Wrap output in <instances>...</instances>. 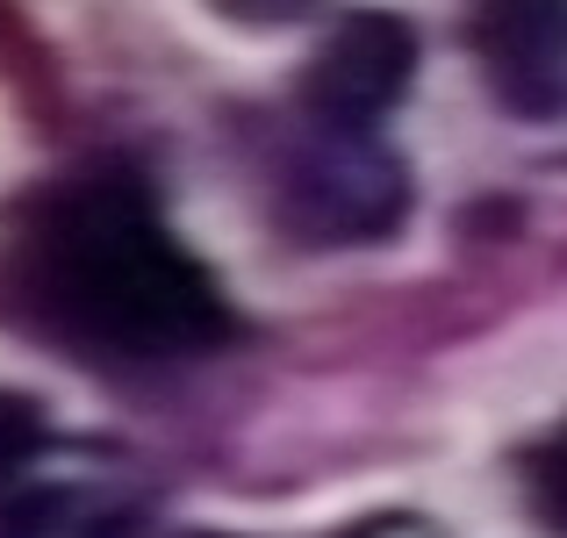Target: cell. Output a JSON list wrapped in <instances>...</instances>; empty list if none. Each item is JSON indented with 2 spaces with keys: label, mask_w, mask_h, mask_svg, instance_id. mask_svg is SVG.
Wrapping results in <instances>:
<instances>
[{
  "label": "cell",
  "mask_w": 567,
  "mask_h": 538,
  "mask_svg": "<svg viewBox=\"0 0 567 538\" xmlns=\"http://www.w3.org/2000/svg\"><path fill=\"white\" fill-rule=\"evenodd\" d=\"M416 86V29L388 8L338 14L309 58L288 80V108L302 123L352 130V137H388V115L410 101Z\"/></svg>",
  "instance_id": "obj_3"
},
{
  "label": "cell",
  "mask_w": 567,
  "mask_h": 538,
  "mask_svg": "<svg viewBox=\"0 0 567 538\" xmlns=\"http://www.w3.org/2000/svg\"><path fill=\"white\" fill-rule=\"evenodd\" d=\"M152 482L101 438H58L14 488H0V538H144Z\"/></svg>",
  "instance_id": "obj_4"
},
{
  "label": "cell",
  "mask_w": 567,
  "mask_h": 538,
  "mask_svg": "<svg viewBox=\"0 0 567 538\" xmlns=\"http://www.w3.org/2000/svg\"><path fill=\"white\" fill-rule=\"evenodd\" d=\"M0 331L101 373H181L245 338L216 266L130 158L58 166L0 201Z\"/></svg>",
  "instance_id": "obj_1"
},
{
  "label": "cell",
  "mask_w": 567,
  "mask_h": 538,
  "mask_svg": "<svg viewBox=\"0 0 567 538\" xmlns=\"http://www.w3.org/2000/svg\"><path fill=\"white\" fill-rule=\"evenodd\" d=\"M266 223L295 251H381L410 230L416 173L388 137H352L280 115L259 144Z\"/></svg>",
  "instance_id": "obj_2"
},
{
  "label": "cell",
  "mask_w": 567,
  "mask_h": 538,
  "mask_svg": "<svg viewBox=\"0 0 567 538\" xmlns=\"http://www.w3.org/2000/svg\"><path fill=\"white\" fill-rule=\"evenodd\" d=\"M166 538H245V531H202L194 525V531H166Z\"/></svg>",
  "instance_id": "obj_9"
},
{
  "label": "cell",
  "mask_w": 567,
  "mask_h": 538,
  "mask_svg": "<svg viewBox=\"0 0 567 538\" xmlns=\"http://www.w3.org/2000/svg\"><path fill=\"white\" fill-rule=\"evenodd\" d=\"M467 58L496 115L525 130H567V8L503 0L467 14Z\"/></svg>",
  "instance_id": "obj_5"
},
{
  "label": "cell",
  "mask_w": 567,
  "mask_h": 538,
  "mask_svg": "<svg viewBox=\"0 0 567 538\" xmlns=\"http://www.w3.org/2000/svg\"><path fill=\"white\" fill-rule=\"evenodd\" d=\"M338 538H453V531H439L416 510H374V517H360V525H346Z\"/></svg>",
  "instance_id": "obj_8"
},
{
  "label": "cell",
  "mask_w": 567,
  "mask_h": 538,
  "mask_svg": "<svg viewBox=\"0 0 567 538\" xmlns=\"http://www.w3.org/2000/svg\"><path fill=\"white\" fill-rule=\"evenodd\" d=\"M65 431L51 424V402L29 395V387H0V488H14L37 467Z\"/></svg>",
  "instance_id": "obj_7"
},
{
  "label": "cell",
  "mask_w": 567,
  "mask_h": 538,
  "mask_svg": "<svg viewBox=\"0 0 567 538\" xmlns=\"http://www.w3.org/2000/svg\"><path fill=\"white\" fill-rule=\"evenodd\" d=\"M511 488L517 510L539 538H567V410L511 445Z\"/></svg>",
  "instance_id": "obj_6"
}]
</instances>
